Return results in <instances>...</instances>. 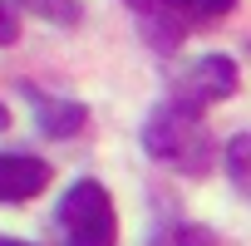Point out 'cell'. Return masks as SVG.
Segmentation results:
<instances>
[{"mask_svg":"<svg viewBox=\"0 0 251 246\" xmlns=\"http://www.w3.org/2000/svg\"><path fill=\"white\" fill-rule=\"evenodd\" d=\"M236 94V64L231 59H222V54H207L182 84H177V103H187V108H207V103H222V98H231Z\"/></svg>","mask_w":251,"mask_h":246,"instance_id":"4","label":"cell"},{"mask_svg":"<svg viewBox=\"0 0 251 246\" xmlns=\"http://www.w3.org/2000/svg\"><path fill=\"white\" fill-rule=\"evenodd\" d=\"M0 128H5V108H0Z\"/></svg>","mask_w":251,"mask_h":246,"instance_id":"11","label":"cell"},{"mask_svg":"<svg viewBox=\"0 0 251 246\" xmlns=\"http://www.w3.org/2000/svg\"><path fill=\"white\" fill-rule=\"evenodd\" d=\"M158 246H217V236L202 226H173V231H163Z\"/></svg>","mask_w":251,"mask_h":246,"instance_id":"7","label":"cell"},{"mask_svg":"<svg viewBox=\"0 0 251 246\" xmlns=\"http://www.w3.org/2000/svg\"><path fill=\"white\" fill-rule=\"evenodd\" d=\"M15 35H20V15L10 0H0V45H15Z\"/></svg>","mask_w":251,"mask_h":246,"instance_id":"9","label":"cell"},{"mask_svg":"<svg viewBox=\"0 0 251 246\" xmlns=\"http://www.w3.org/2000/svg\"><path fill=\"white\" fill-rule=\"evenodd\" d=\"M0 246H30V241H10V236H0Z\"/></svg>","mask_w":251,"mask_h":246,"instance_id":"10","label":"cell"},{"mask_svg":"<svg viewBox=\"0 0 251 246\" xmlns=\"http://www.w3.org/2000/svg\"><path fill=\"white\" fill-rule=\"evenodd\" d=\"M35 118H40V133L45 138H74L84 123H89V108L84 103H54V98H45V94H35Z\"/></svg>","mask_w":251,"mask_h":246,"instance_id":"6","label":"cell"},{"mask_svg":"<svg viewBox=\"0 0 251 246\" xmlns=\"http://www.w3.org/2000/svg\"><path fill=\"white\" fill-rule=\"evenodd\" d=\"M50 187V163L30 153H0V202H25Z\"/></svg>","mask_w":251,"mask_h":246,"instance_id":"5","label":"cell"},{"mask_svg":"<svg viewBox=\"0 0 251 246\" xmlns=\"http://www.w3.org/2000/svg\"><path fill=\"white\" fill-rule=\"evenodd\" d=\"M30 10H40L45 20H74V0H25Z\"/></svg>","mask_w":251,"mask_h":246,"instance_id":"8","label":"cell"},{"mask_svg":"<svg viewBox=\"0 0 251 246\" xmlns=\"http://www.w3.org/2000/svg\"><path fill=\"white\" fill-rule=\"evenodd\" d=\"M59 236H64V246H113L118 217H113L108 187H99L94 177L74 182L59 202Z\"/></svg>","mask_w":251,"mask_h":246,"instance_id":"3","label":"cell"},{"mask_svg":"<svg viewBox=\"0 0 251 246\" xmlns=\"http://www.w3.org/2000/svg\"><path fill=\"white\" fill-rule=\"evenodd\" d=\"M143 35L158 45V49H173L182 45L192 30H207L217 20H226L236 10V0H128Z\"/></svg>","mask_w":251,"mask_h":246,"instance_id":"2","label":"cell"},{"mask_svg":"<svg viewBox=\"0 0 251 246\" xmlns=\"http://www.w3.org/2000/svg\"><path fill=\"white\" fill-rule=\"evenodd\" d=\"M143 148L192 177H202L212 168V133L202 128V108H187L177 98H168L153 118H148V128H143Z\"/></svg>","mask_w":251,"mask_h":246,"instance_id":"1","label":"cell"}]
</instances>
